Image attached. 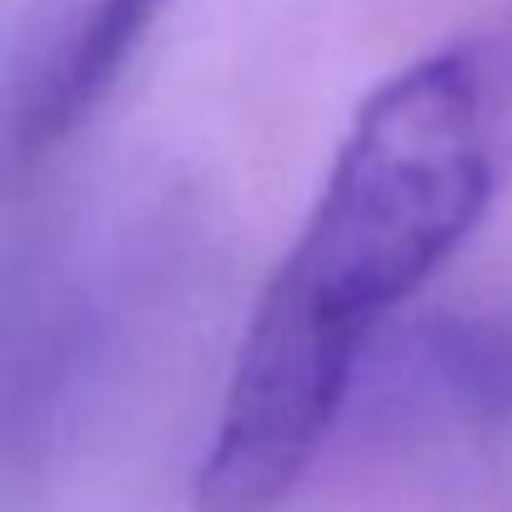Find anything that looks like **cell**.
<instances>
[{
	"label": "cell",
	"instance_id": "2",
	"mask_svg": "<svg viewBox=\"0 0 512 512\" xmlns=\"http://www.w3.org/2000/svg\"><path fill=\"white\" fill-rule=\"evenodd\" d=\"M166 6L171 0H86L21 86L16 151L46 156L76 136L116 91Z\"/></svg>",
	"mask_w": 512,
	"mask_h": 512
},
{
	"label": "cell",
	"instance_id": "1",
	"mask_svg": "<svg viewBox=\"0 0 512 512\" xmlns=\"http://www.w3.org/2000/svg\"><path fill=\"white\" fill-rule=\"evenodd\" d=\"M512 181V0L387 76L262 292L372 342Z\"/></svg>",
	"mask_w": 512,
	"mask_h": 512
}]
</instances>
